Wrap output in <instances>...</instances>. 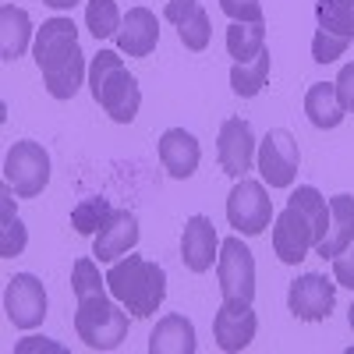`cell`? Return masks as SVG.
<instances>
[{
	"label": "cell",
	"instance_id": "ac0fdd59",
	"mask_svg": "<svg viewBox=\"0 0 354 354\" xmlns=\"http://www.w3.org/2000/svg\"><path fill=\"white\" fill-rule=\"evenodd\" d=\"M220 238H216V227L209 216H192L185 223V234H181V259L192 273H205L213 270V262L220 259Z\"/></svg>",
	"mask_w": 354,
	"mask_h": 354
},
{
	"label": "cell",
	"instance_id": "8992f818",
	"mask_svg": "<svg viewBox=\"0 0 354 354\" xmlns=\"http://www.w3.org/2000/svg\"><path fill=\"white\" fill-rule=\"evenodd\" d=\"M315 36H312V61L333 64L354 43V0H315Z\"/></svg>",
	"mask_w": 354,
	"mask_h": 354
},
{
	"label": "cell",
	"instance_id": "f1b7e54d",
	"mask_svg": "<svg viewBox=\"0 0 354 354\" xmlns=\"http://www.w3.org/2000/svg\"><path fill=\"white\" fill-rule=\"evenodd\" d=\"M220 11L230 21H262V4L259 0H220Z\"/></svg>",
	"mask_w": 354,
	"mask_h": 354
},
{
	"label": "cell",
	"instance_id": "9a60e30c",
	"mask_svg": "<svg viewBox=\"0 0 354 354\" xmlns=\"http://www.w3.org/2000/svg\"><path fill=\"white\" fill-rule=\"evenodd\" d=\"M135 245H138V216L131 209H113V216L93 238V259L96 262H117Z\"/></svg>",
	"mask_w": 354,
	"mask_h": 354
},
{
	"label": "cell",
	"instance_id": "277c9868",
	"mask_svg": "<svg viewBox=\"0 0 354 354\" xmlns=\"http://www.w3.org/2000/svg\"><path fill=\"white\" fill-rule=\"evenodd\" d=\"M106 287L135 319H149L160 312V305L167 298V273L153 259L121 255L117 262H110Z\"/></svg>",
	"mask_w": 354,
	"mask_h": 354
},
{
	"label": "cell",
	"instance_id": "484cf974",
	"mask_svg": "<svg viewBox=\"0 0 354 354\" xmlns=\"http://www.w3.org/2000/svg\"><path fill=\"white\" fill-rule=\"evenodd\" d=\"M113 216V205H110V198H100V195H88V198H82L75 209H71V227L78 230V234H100V227L106 223Z\"/></svg>",
	"mask_w": 354,
	"mask_h": 354
},
{
	"label": "cell",
	"instance_id": "5bb4252c",
	"mask_svg": "<svg viewBox=\"0 0 354 354\" xmlns=\"http://www.w3.org/2000/svg\"><path fill=\"white\" fill-rule=\"evenodd\" d=\"M259 333V315L252 312V301H223L220 312L213 315V337L216 347L227 354L245 351Z\"/></svg>",
	"mask_w": 354,
	"mask_h": 354
},
{
	"label": "cell",
	"instance_id": "d6986e66",
	"mask_svg": "<svg viewBox=\"0 0 354 354\" xmlns=\"http://www.w3.org/2000/svg\"><path fill=\"white\" fill-rule=\"evenodd\" d=\"M160 43V21L149 8H131L128 18L121 21V32H117V46L128 57H149Z\"/></svg>",
	"mask_w": 354,
	"mask_h": 354
},
{
	"label": "cell",
	"instance_id": "ffe728a7",
	"mask_svg": "<svg viewBox=\"0 0 354 354\" xmlns=\"http://www.w3.org/2000/svg\"><path fill=\"white\" fill-rule=\"evenodd\" d=\"M354 241V195H333L330 198V227L326 238L315 245V255L333 259Z\"/></svg>",
	"mask_w": 354,
	"mask_h": 354
},
{
	"label": "cell",
	"instance_id": "4316f807",
	"mask_svg": "<svg viewBox=\"0 0 354 354\" xmlns=\"http://www.w3.org/2000/svg\"><path fill=\"white\" fill-rule=\"evenodd\" d=\"M121 11H117L113 0H88V8H85V28L93 32L96 39H110L121 32Z\"/></svg>",
	"mask_w": 354,
	"mask_h": 354
},
{
	"label": "cell",
	"instance_id": "7402d4cb",
	"mask_svg": "<svg viewBox=\"0 0 354 354\" xmlns=\"http://www.w3.org/2000/svg\"><path fill=\"white\" fill-rule=\"evenodd\" d=\"M28 43H32V18H28V11L4 4L0 8V57L4 61H18L28 50Z\"/></svg>",
	"mask_w": 354,
	"mask_h": 354
},
{
	"label": "cell",
	"instance_id": "2e32d148",
	"mask_svg": "<svg viewBox=\"0 0 354 354\" xmlns=\"http://www.w3.org/2000/svg\"><path fill=\"white\" fill-rule=\"evenodd\" d=\"M163 18L177 28V36H181V43L188 50L202 53L205 46H209L213 25H209V15H205V8L198 4V0H167Z\"/></svg>",
	"mask_w": 354,
	"mask_h": 354
},
{
	"label": "cell",
	"instance_id": "7a4b0ae2",
	"mask_svg": "<svg viewBox=\"0 0 354 354\" xmlns=\"http://www.w3.org/2000/svg\"><path fill=\"white\" fill-rule=\"evenodd\" d=\"M330 227V202L319 195V188L301 185L283 205V213L273 223V252L280 262L298 266L301 259H308V252H315V245L326 238Z\"/></svg>",
	"mask_w": 354,
	"mask_h": 354
},
{
	"label": "cell",
	"instance_id": "52a82bcc",
	"mask_svg": "<svg viewBox=\"0 0 354 354\" xmlns=\"http://www.w3.org/2000/svg\"><path fill=\"white\" fill-rule=\"evenodd\" d=\"M4 185L18 198H36L50 185V153L39 142H15L4 156Z\"/></svg>",
	"mask_w": 354,
	"mask_h": 354
},
{
	"label": "cell",
	"instance_id": "83f0119b",
	"mask_svg": "<svg viewBox=\"0 0 354 354\" xmlns=\"http://www.w3.org/2000/svg\"><path fill=\"white\" fill-rule=\"evenodd\" d=\"M0 205H4V223H0V259H15V255H21L28 234H25V223L11 209V188L8 185H4V202Z\"/></svg>",
	"mask_w": 354,
	"mask_h": 354
},
{
	"label": "cell",
	"instance_id": "5b68a950",
	"mask_svg": "<svg viewBox=\"0 0 354 354\" xmlns=\"http://www.w3.org/2000/svg\"><path fill=\"white\" fill-rule=\"evenodd\" d=\"M88 88L93 100L110 113V121L117 124H131L135 113L142 106V88L138 78L124 68V61L113 50H100L88 64Z\"/></svg>",
	"mask_w": 354,
	"mask_h": 354
},
{
	"label": "cell",
	"instance_id": "4fadbf2b",
	"mask_svg": "<svg viewBox=\"0 0 354 354\" xmlns=\"http://www.w3.org/2000/svg\"><path fill=\"white\" fill-rule=\"evenodd\" d=\"M4 312L15 322L18 330H36L39 322L46 319V290L43 280L32 273H18L8 280L4 290Z\"/></svg>",
	"mask_w": 354,
	"mask_h": 354
},
{
	"label": "cell",
	"instance_id": "44dd1931",
	"mask_svg": "<svg viewBox=\"0 0 354 354\" xmlns=\"http://www.w3.org/2000/svg\"><path fill=\"white\" fill-rule=\"evenodd\" d=\"M195 326L185 315H163L149 333V354H195Z\"/></svg>",
	"mask_w": 354,
	"mask_h": 354
},
{
	"label": "cell",
	"instance_id": "4dcf8cb0",
	"mask_svg": "<svg viewBox=\"0 0 354 354\" xmlns=\"http://www.w3.org/2000/svg\"><path fill=\"white\" fill-rule=\"evenodd\" d=\"M333 85H337V96H340L344 110H347V113H354V61L340 68V75H337V82H333Z\"/></svg>",
	"mask_w": 354,
	"mask_h": 354
},
{
	"label": "cell",
	"instance_id": "6da1fadb",
	"mask_svg": "<svg viewBox=\"0 0 354 354\" xmlns=\"http://www.w3.org/2000/svg\"><path fill=\"white\" fill-rule=\"evenodd\" d=\"M71 287L78 298L75 330L93 351H113L128 337V308L121 301L106 298V277H100L96 259H78L71 266Z\"/></svg>",
	"mask_w": 354,
	"mask_h": 354
},
{
	"label": "cell",
	"instance_id": "d4e9b609",
	"mask_svg": "<svg viewBox=\"0 0 354 354\" xmlns=\"http://www.w3.org/2000/svg\"><path fill=\"white\" fill-rule=\"evenodd\" d=\"M266 50V21H230L227 25V53L234 61H252Z\"/></svg>",
	"mask_w": 354,
	"mask_h": 354
},
{
	"label": "cell",
	"instance_id": "9c48e42d",
	"mask_svg": "<svg viewBox=\"0 0 354 354\" xmlns=\"http://www.w3.org/2000/svg\"><path fill=\"white\" fill-rule=\"evenodd\" d=\"M216 280L223 301H252L255 298V255L241 238H227L216 259Z\"/></svg>",
	"mask_w": 354,
	"mask_h": 354
},
{
	"label": "cell",
	"instance_id": "f546056e",
	"mask_svg": "<svg viewBox=\"0 0 354 354\" xmlns=\"http://www.w3.org/2000/svg\"><path fill=\"white\" fill-rule=\"evenodd\" d=\"M333 280H337V287H351L354 290V241L340 255H333Z\"/></svg>",
	"mask_w": 354,
	"mask_h": 354
},
{
	"label": "cell",
	"instance_id": "cb8c5ba5",
	"mask_svg": "<svg viewBox=\"0 0 354 354\" xmlns=\"http://www.w3.org/2000/svg\"><path fill=\"white\" fill-rule=\"evenodd\" d=\"M270 61H273L270 50H259L252 61H234V68H230V88H234L241 100L259 96L262 85H266V78H270Z\"/></svg>",
	"mask_w": 354,
	"mask_h": 354
},
{
	"label": "cell",
	"instance_id": "7c38bea8",
	"mask_svg": "<svg viewBox=\"0 0 354 354\" xmlns=\"http://www.w3.org/2000/svg\"><path fill=\"white\" fill-rule=\"evenodd\" d=\"M216 160L220 170L227 177H248L252 163H255V131L245 117H227L220 124V138H216Z\"/></svg>",
	"mask_w": 354,
	"mask_h": 354
},
{
	"label": "cell",
	"instance_id": "30bf717a",
	"mask_svg": "<svg viewBox=\"0 0 354 354\" xmlns=\"http://www.w3.org/2000/svg\"><path fill=\"white\" fill-rule=\"evenodd\" d=\"M255 167H259L262 181L270 188H290L294 177H298V167H301V153H298L294 135L283 131V128H273L270 135L259 142Z\"/></svg>",
	"mask_w": 354,
	"mask_h": 354
},
{
	"label": "cell",
	"instance_id": "ba28073f",
	"mask_svg": "<svg viewBox=\"0 0 354 354\" xmlns=\"http://www.w3.org/2000/svg\"><path fill=\"white\" fill-rule=\"evenodd\" d=\"M227 220L230 227L245 234V238H259V234L270 227L273 220V198L266 195L262 181H252V177H238V185L227 195Z\"/></svg>",
	"mask_w": 354,
	"mask_h": 354
},
{
	"label": "cell",
	"instance_id": "1f68e13d",
	"mask_svg": "<svg viewBox=\"0 0 354 354\" xmlns=\"http://www.w3.org/2000/svg\"><path fill=\"white\" fill-rule=\"evenodd\" d=\"M43 4H46V8H53V11H71V8L78 4V0H43Z\"/></svg>",
	"mask_w": 354,
	"mask_h": 354
},
{
	"label": "cell",
	"instance_id": "603a6c76",
	"mask_svg": "<svg viewBox=\"0 0 354 354\" xmlns=\"http://www.w3.org/2000/svg\"><path fill=\"white\" fill-rule=\"evenodd\" d=\"M305 113H308V121H312L315 128H322V131L337 128L344 117H347V110H344V103H340V96H337V85H333V82H315V85H308V93H305Z\"/></svg>",
	"mask_w": 354,
	"mask_h": 354
},
{
	"label": "cell",
	"instance_id": "3957f363",
	"mask_svg": "<svg viewBox=\"0 0 354 354\" xmlns=\"http://www.w3.org/2000/svg\"><path fill=\"white\" fill-rule=\"evenodd\" d=\"M36 64L43 71V85L53 100H71L85 78V53L78 46V28L71 18H50L32 43Z\"/></svg>",
	"mask_w": 354,
	"mask_h": 354
},
{
	"label": "cell",
	"instance_id": "8fae6325",
	"mask_svg": "<svg viewBox=\"0 0 354 354\" xmlns=\"http://www.w3.org/2000/svg\"><path fill=\"white\" fill-rule=\"evenodd\" d=\"M333 305H337V283L326 280V277H319V273H305V277H298L287 287V308H290L294 319H301V322L330 319Z\"/></svg>",
	"mask_w": 354,
	"mask_h": 354
},
{
	"label": "cell",
	"instance_id": "d6a6232c",
	"mask_svg": "<svg viewBox=\"0 0 354 354\" xmlns=\"http://www.w3.org/2000/svg\"><path fill=\"white\" fill-rule=\"evenodd\" d=\"M347 322H351V330H354V301H351V312H347Z\"/></svg>",
	"mask_w": 354,
	"mask_h": 354
},
{
	"label": "cell",
	"instance_id": "e0dca14e",
	"mask_svg": "<svg viewBox=\"0 0 354 354\" xmlns=\"http://www.w3.org/2000/svg\"><path fill=\"white\" fill-rule=\"evenodd\" d=\"M156 153H160V163L170 177H177V181H188V177L198 170V160H202V145L192 131L185 128H170L160 135V145H156Z\"/></svg>",
	"mask_w": 354,
	"mask_h": 354
}]
</instances>
